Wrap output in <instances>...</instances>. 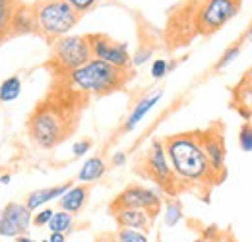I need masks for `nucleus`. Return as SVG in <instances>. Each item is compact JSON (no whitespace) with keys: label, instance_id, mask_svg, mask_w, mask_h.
Instances as JSON below:
<instances>
[{"label":"nucleus","instance_id":"nucleus-1","mask_svg":"<svg viewBox=\"0 0 252 242\" xmlns=\"http://www.w3.org/2000/svg\"><path fill=\"white\" fill-rule=\"evenodd\" d=\"M163 142L179 188H212L218 184L204 151L202 132L175 134Z\"/></svg>","mask_w":252,"mask_h":242},{"label":"nucleus","instance_id":"nucleus-2","mask_svg":"<svg viewBox=\"0 0 252 242\" xmlns=\"http://www.w3.org/2000/svg\"><path fill=\"white\" fill-rule=\"evenodd\" d=\"M132 78L130 70H121L103 60L92 59L84 66L64 74L66 88L74 95H90V97H105L115 91L123 90Z\"/></svg>","mask_w":252,"mask_h":242},{"label":"nucleus","instance_id":"nucleus-3","mask_svg":"<svg viewBox=\"0 0 252 242\" xmlns=\"http://www.w3.org/2000/svg\"><path fill=\"white\" fill-rule=\"evenodd\" d=\"M28 130H30L32 140L39 148L53 150L72 130L70 113H68L66 107L59 105V103H43L33 111V115L30 117Z\"/></svg>","mask_w":252,"mask_h":242},{"label":"nucleus","instance_id":"nucleus-4","mask_svg":"<svg viewBox=\"0 0 252 242\" xmlns=\"http://www.w3.org/2000/svg\"><path fill=\"white\" fill-rule=\"evenodd\" d=\"M32 14L37 31L51 41L66 37L80 22V14L68 0H41Z\"/></svg>","mask_w":252,"mask_h":242},{"label":"nucleus","instance_id":"nucleus-5","mask_svg":"<svg viewBox=\"0 0 252 242\" xmlns=\"http://www.w3.org/2000/svg\"><path fill=\"white\" fill-rule=\"evenodd\" d=\"M94 59L92 57V45L88 35H66L53 43L51 62L59 74H68L86 62Z\"/></svg>","mask_w":252,"mask_h":242},{"label":"nucleus","instance_id":"nucleus-6","mask_svg":"<svg viewBox=\"0 0 252 242\" xmlns=\"http://www.w3.org/2000/svg\"><path fill=\"white\" fill-rule=\"evenodd\" d=\"M241 4L243 0H202L196 10L194 28L204 37L218 33L239 14Z\"/></svg>","mask_w":252,"mask_h":242},{"label":"nucleus","instance_id":"nucleus-7","mask_svg":"<svg viewBox=\"0 0 252 242\" xmlns=\"http://www.w3.org/2000/svg\"><path fill=\"white\" fill-rule=\"evenodd\" d=\"M144 173L148 179L158 184L159 188L167 194H177L179 182L175 179V173L171 169L169 157H167V150H165V142L163 140H152L148 151L144 155Z\"/></svg>","mask_w":252,"mask_h":242},{"label":"nucleus","instance_id":"nucleus-8","mask_svg":"<svg viewBox=\"0 0 252 242\" xmlns=\"http://www.w3.org/2000/svg\"><path fill=\"white\" fill-rule=\"evenodd\" d=\"M123 208L144 210L156 219L163 210V198L154 188H148V186H142V184H130L123 192H119L115 196L109 210L113 212V210H123Z\"/></svg>","mask_w":252,"mask_h":242},{"label":"nucleus","instance_id":"nucleus-9","mask_svg":"<svg viewBox=\"0 0 252 242\" xmlns=\"http://www.w3.org/2000/svg\"><path fill=\"white\" fill-rule=\"evenodd\" d=\"M88 37H90L94 59L107 62V64H111L115 68H121V70H130L132 55H130L126 43L113 41L111 37H107L103 33H94V35H88Z\"/></svg>","mask_w":252,"mask_h":242},{"label":"nucleus","instance_id":"nucleus-10","mask_svg":"<svg viewBox=\"0 0 252 242\" xmlns=\"http://www.w3.org/2000/svg\"><path fill=\"white\" fill-rule=\"evenodd\" d=\"M33 225V212L24 202H8L0 210V239H18Z\"/></svg>","mask_w":252,"mask_h":242},{"label":"nucleus","instance_id":"nucleus-11","mask_svg":"<svg viewBox=\"0 0 252 242\" xmlns=\"http://www.w3.org/2000/svg\"><path fill=\"white\" fill-rule=\"evenodd\" d=\"M202 144H204V151L210 161L212 173L221 182L227 175V148H225V136H223V126L214 124L212 128H208L206 132H202Z\"/></svg>","mask_w":252,"mask_h":242},{"label":"nucleus","instance_id":"nucleus-12","mask_svg":"<svg viewBox=\"0 0 252 242\" xmlns=\"http://www.w3.org/2000/svg\"><path fill=\"white\" fill-rule=\"evenodd\" d=\"M117 229H132V231H142L148 233L154 225V217L144 210H132V208H123V210H113L111 212Z\"/></svg>","mask_w":252,"mask_h":242},{"label":"nucleus","instance_id":"nucleus-13","mask_svg":"<svg viewBox=\"0 0 252 242\" xmlns=\"http://www.w3.org/2000/svg\"><path fill=\"white\" fill-rule=\"evenodd\" d=\"M74 182H63V184H57V186H49V188H39V190H33L26 196L24 204L32 210V212H39L41 208H47L51 202H59L64 194L68 192V188L72 186Z\"/></svg>","mask_w":252,"mask_h":242},{"label":"nucleus","instance_id":"nucleus-14","mask_svg":"<svg viewBox=\"0 0 252 242\" xmlns=\"http://www.w3.org/2000/svg\"><path fill=\"white\" fill-rule=\"evenodd\" d=\"M161 99H163V90H156V91H152V93H148V95H144V97L134 105V109L130 111V115L126 117L123 130H125V132H134V130L138 128V124L148 117V113L158 105Z\"/></svg>","mask_w":252,"mask_h":242},{"label":"nucleus","instance_id":"nucleus-15","mask_svg":"<svg viewBox=\"0 0 252 242\" xmlns=\"http://www.w3.org/2000/svg\"><path fill=\"white\" fill-rule=\"evenodd\" d=\"M88 200H90V186L88 184H72L68 188V192L59 200V208L63 212L78 215L86 208Z\"/></svg>","mask_w":252,"mask_h":242},{"label":"nucleus","instance_id":"nucleus-16","mask_svg":"<svg viewBox=\"0 0 252 242\" xmlns=\"http://www.w3.org/2000/svg\"><path fill=\"white\" fill-rule=\"evenodd\" d=\"M107 173V163L103 157H90L84 161V165L78 171V182L80 184H94L101 181Z\"/></svg>","mask_w":252,"mask_h":242},{"label":"nucleus","instance_id":"nucleus-17","mask_svg":"<svg viewBox=\"0 0 252 242\" xmlns=\"http://www.w3.org/2000/svg\"><path fill=\"white\" fill-rule=\"evenodd\" d=\"M183 219H185V210H183V204L177 198H171L163 204V223H165L167 229L177 227Z\"/></svg>","mask_w":252,"mask_h":242},{"label":"nucleus","instance_id":"nucleus-18","mask_svg":"<svg viewBox=\"0 0 252 242\" xmlns=\"http://www.w3.org/2000/svg\"><path fill=\"white\" fill-rule=\"evenodd\" d=\"M22 78L20 76H8L0 84V103H14L22 95Z\"/></svg>","mask_w":252,"mask_h":242},{"label":"nucleus","instance_id":"nucleus-19","mask_svg":"<svg viewBox=\"0 0 252 242\" xmlns=\"http://www.w3.org/2000/svg\"><path fill=\"white\" fill-rule=\"evenodd\" d=\"M74 217H76V215L59 210V212H55V215H53V219H51V223H49L47 229H49L51 233H63V235H68V233L74 231V225H76V219H74Z\"/></svg>","mask_w":252,"mask_h":242},{"label":"nucleus","instance_id":"nucleus-20","mask_svg":"<svg viewBox=\"0 0 252 242\" xmlns=\"http://www.w3.org/2000/svg\"><path fill=\"white\" fill-rule=\"evenodd\" d=\"M241 51H243V41H239V43H235V45L227 47V49L223 51V55L220 57V60L216 62V66H214V68H216V72H221V70L229 68L233 62L241 57Z\"/></svg>","mask_w":252,"mask_h":242},{"label":"nucleus","instance_id":"nucleus-21","mask_svg":"<svg viewBox=\"0 0 252 242\" xmlns=\"http://www.w3.org/2000/svg\"><path fill=\"white\" fill-rule=\"evenodd\" d=\"M12 30L16 33H30L35 31V20H33V14L28 12H22V14H14V20H12Z\"/></svg>","mask_w":252,"mask_h":242},{"label":"nucleus","instance_id":"nucleus-22","mask_svg":"<svg viewBox=\"0 0 252 242\" xmlns=\"http://www.w3.org/2000/svg\"><path fill=\"white\" fill-rule=\"evenodd\" d=\"M115 239H117V242H150L148 233L132 231V229H117Z\"/></svg>","mask_w":252,"mask_h":242},{"label":"nucleus","instance_id":"nucleus-23","mask_svg":"<svg viewBox=\"0 0 252 242\" xmlns=\"http://www.w3.org/2000/svg\"><path fill=\"white\" fill-rule=\"evenodd\" d=\"M12 20H14L12 2L10 0H0V35H4L12 28Z\"/></svg>","mask_w":252,"mask_h":242},{"label":"nucleus","instance_id":"nucleus-24","mask_svg":"<svg viewBox=\"0 0 252 242\" xmlns=\"http://www.w3.org/2000/svg\"><path fill=\"white\" fill-rule=\"evenodd\" d=\"M177 66V62L175 60H165V59H156V60L152 62V68H150V74H152V78L154 80H161V78H165L173 68Z\"/></svg>","mask_w":252,"mask_h":242},{"label":"nucleus","instance_id":"nucleus-25","mask_svg":"<svg viewBox=\"0 0 252 242\" xmlns=\"http://www.w3.org/2000/svg\"><path fill=\"white\" fill-rule=\"evenodd\" d=\"M239 146L241 150L247 153L252 151V124H243L241 130H239Z\"/></svg>","mask_w":252,"mask_h":242},{"label":"nucleus","instance_id":"nucleus-26","mask_svg":"<svg viewBox=\"0 0 252 242\" xmlns=\"http://www.w3.org/2000/svg\"><path fill=\"white\" fill-rule=\"evenodd\" d=\"M53 215H55L53 208H49V206L47 208H41L39 212H35V215H33V225L35 227H49Z\"/></svg>","mask_w":252,"mask_h":242},{"label":"nucleus","instance_id":"nucleus-27","mask_svg":"<svg viewBox=\"0 0 252 242\" xmlns=\"http://www.w3.org/2000/svg\"><path fill=\"white\" fill-rule=\"evenodd\" d=\"M92 140H88V138H84V140H78V142H74V146H72V155L78 159V157H84L86 153L92 150Z\"/></svg>","mask_w":252,"mask_h":242},{"label":"nucleus","instance_id":"nucleus-28","mask_svg":"<svg viewBox=\"0 0 252 242\" xmlns=\"http://www.w3.org/2000/svg\"><path fill=\"white\" fill-rule=\"evenodd\" d=\"M68 2H70V6H72V8L82 16V14L90 12L99 0H68Z\"/></svg>","mask_w":252,"mask_h":242},{"label":"nucleus","instance_id":"nucleus-29","mask_svg":"<svg viewBox=\"0 0 252 242\" xmlns=\"http://www.w3.org/2000/svg\"><path fill=\"white\" fill-rule=\"evenodd\" d=\"M152 53H154V51H152L150 47H148V49H146V47L138 49V51H136V55L132 57V66H142V64H146V62L150 60Z\"/></svg>","mask_w":252,"mask_h":242},{"label":"nucleus","instance_id":"nucleus-30","mask_svg":"<svg viewBox=\"0 0 252 242\" xmlns=\"http://www.w3.org/2000/svg\"><path fill=\"white\" fill-rule=\"evenodd\" d=\"M202 239H206L208 242H214L220 239V229L216 227V225H210L208 229H204V233H202Z\"/></svg>","mask_w":252,"mask_h":242},{"label":"nucleus","instance_id":"nucleus-31","mask_svg":"<svg viewBox=\"0 0 252 242\" xmlns=\"http://www.w3.org/2000/svg\"><path fill=\"white\" fill-rule=\"evenodd\" d=\"M126 153L125 151H115L113 155H111V165L113 167H123V165H126Z\"/></svg>","mask_w":252,"mask_h":242},{"label":"nucleus","instance_id":"nucleus-32","mask_svg":"<svg viewBox=\"0 0 252 242\" xmlns=\"http://www.w3.org/2000/svg\"><path fill=\"white\" fill-rule=\"evenodd\" d=\"M95 242H117V239H115V233H101Z\"/></svg>","mask_w":252,"mask_h":242},{"label":"nucleus","instance_id":"nucleus-33","mask_svg":"<svg viewBox=\"0 0 252 242\" xmlns=\"http://www.w3.org/2000/svg\"><path fill=\"white\" fill-rule=\"evenodd\" d=\"M49 242H66V235H63V233H51Z\"/></svg>","mask_w":252,"mask_h":242},{"label":"nucleus","instance_id":"nucleus-34","mask_svg":"<svg viewBox=\"0 0 252 242\" xmlns=\"http://www.w3.org/2000/svg\"><path fill=\"white\" fill-rule=\"evenodd\" d=\"M16 242H37V241H33L32 237H28V235H22V237L16 239Z\"/></svg>","mask_w":252,"mask_h":242},{"label":"nucleus","instance_id":"nucleus-35","mask_svg":"<svg viewBox=\"0 0 252 242\" xmlns=\"http://www.w3.org/2000/svg\"><path fill=\"white\" fill-rule=\"evenodd\" d=\"M10 182H12V177H10V175H2V177H0V184H10Z\"/></svg>","mask_w":252,"mask_h":242},{"label":"nucleus","instance_id":"nucleus-36","mask_svg":"<svg viewBox=\"0 0 252 242\" xmlns=\"http://www.w3.org/2000/svg\"><path fill=\"white\" fill-rule=\"evenodd\" d=\"M245 80H247V82H251V84H252V66L249 68V70H247V76H245Z\"/></svg>","mask_w":252,"mask_h":242},{"label":"nucleus","instance_id":"nucleus-37","mask_svg":"<svg viewBox=\"0 0 252 242\" xmlns=\"http://www.w3.org/2000/svg\"><path fill=\"white\" fill-rule=\"evenodd\" d=\"M192 242H208V241H206V239H202V237H200V239H196V241H192Z\"/></svg>","mask_w":252,"mask_h":242},{"label":"nucleus","instance_id":"nucleus-38","mask_svg":"<svg viewBox=\"0 0 252 242\" xmlns=\"http://www.w3.org/2000/svg\"><path fill=\"white\" fill-rule=\"evenodd\" d=\"M39 242H49V239H43V241H39Z\"/></svg>","mask_w":252,"mask_h":242},{"label":"nucleus","instance_id":"nucleus-39","mask_svg":"<svg viewBox=\"0 0 252 242\" xmlns=\"http://www.w3.org/2000/svg\"><path fill=\"white\" fill-rule=\"evenodd\" d=\"M214 242H221V239H218V241H214Z\"/></svg>","mask_w":252,"mask_h":242}]
</instances>
